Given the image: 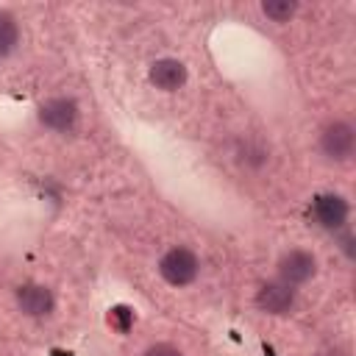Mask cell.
Masks as SVG:
<instances>
[{"label":"cell","instance_id":"30bf717a","mask_svg":"<svg viewBox=\"0 0 356 356\" xmlns=\"http://www.w3.org/2000/svg\"><path fill=\"white\" fill-rule=\"evenodd\" d=\"M261 11L270 19H275V22H286L298 11V3H292V0H264L261 3Z\"/></svg>","mask_w":356,"mask_h":356},{"label":"cell","instance_id":"8fae6325","mask_svg":"<svg viewBox=\"0 0 356 356\" xmlns=\"http://www.w3.org/2000/svg\"><path fill=\"white\" fill-rule=\"evenodd\" d=\"M108 323H111L120 334H125V331L134 325V312H131L128 306H114V309L108 312Z\"/></svg>","mask_w":356,"mask_h":356},{"label":"cell","instance_id":"3957f363","mask_svg":"<svg viewBox=\"0 0 356 356\" xmlns=\"http://www.w3.org/2000/svg\"><path fill=\"white\" fill-rule=\"evenodd\" d=\"M317 273V259L309 253V250H286L281 259H278V278L289 286H298V284H306L312 275Z\"/></svg>","mask_w":356,"mask_h":356},{"label":"cell","instance_id":"7c38bea8","mask_svg":"<svg viewBox=\"0 0 356 356\" xmlns=\"http://www.w3.org/2000/svg\"><path fill=\"white\" fill-rule=\"evenodd\" d=\"M145 356H181V350L175 345H170V342H156V345H150L145 350Z\"/></svg>","mask_w":356,"mask_h":356},{"label":"cell","instance_id":"5b68a950","mask_svg":"<svg viewBox=\"0 0 356 356\" xmlns=\"http://www.w3.org/2000/svg\"><path fill=\"white\" fill-rule=\"evenodd\" d=\"M256 306L267 314H286L295 306V289L284 281H270L256 292Z\"/></svg>","mask_w":356,"mask_h":356},{"label":"cell","instance_id":"6da1fadb","mask_svg":"<svg viewBox=\"0 0 356 356\" xmlns=\"http://www.w3.org/2000/svg\"><path fill=\"white\" fill-rule=\"evenodd\" d=\"M159 275L170 286H186L197 278V256L189 248H172L159 261Z\"/></svg>","mask_w":356,"mask_h":356},{"label":"cell","instance_id":"7a4b0ae2","mask_svg":"<svg viewBox=\"0 0 356 356\" xmlns=\"http://www.w3.org/2000/svg\"><path fill=\"white\" fill-rule=\"evenodd\" d=\"M353 128L342 120H334L331 125L323 128L320 134V150L331 159V161H348L353 156Z\"/></svg>","mask_w":356,"mask_h":356},{"label":"cell","instance_id":"52a82bcc","mask_svg":"<svg viewBox=\"0 0 356 356\" xmlns=\"http://www.w3.org/2000/svg\"><path fill=\"white\" fill-rule=\"evenodd\" d=\"M150 83L156 89H164V92H175L178 86L186 83V67L178 61V58H159L150 64V72H147Z\"/></svg>","mask_w":356,"mask_h":356},{"label":"cell","instance_id":"8992f818","mask_svg":"<svg viewBox=\"0 0 356 356\" xmlns=\"http://www.w3.org/2000/svg\"><path fill=\"white\" fill-rule=\"evenodd\" d=\"M17 306L28 317H44L53 312V295L42 284H22L17 289Z\"/></svg>","mask_w":356,"mask_h":356},{"label":"cell","instance_id":"ba28073f","mask_svg":"<svg viewBox=\"0 0 356 356\" xmlns=\"http://www.w3.org/2000/svg\"><path fill=\"white\" fill-rule=\"evenodd\" d=\"M314 217L323 228H339L345 225L348 220V200L342 195H334V192H325V195H317L314 197Z\"/></svg>","mask_w":356,"mask_h":356},{"label":"cell","instance_id":"9c48e42d","mask_svg":"<svg viewBox=\"0 0 356 356\" xmlns=\"http://www.w3.org/2000/svg\"><path fill=\"white\" fill-rule=\"evenodd\" d=\"M17 42H19V28H17V19H14V14H8V11H0V56H8V53H14Z\"/></svg>","mask_w":356,"mask_h":356},{"label":"cell","instance_id":"277c9868","mask_svg":"<svg viewBox=\"0 0 356 356\" xmlns=\"http://www.w3.org/2000/svg\"><path fill=\"white\" fill-rule=\"evenodd\" d=\"M39 120L53 131H70L78 120V103L72 97H50L39 106Z\"/></svg>","mask_w":356,"mask_h":356}]
</instances>
